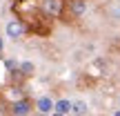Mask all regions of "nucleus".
I'll return each mask as SVG.
<instances>
[{
    "instance_id": "5",
    "label": "nucleus",
    "mask_w": 120,
    "mask_h": 116,
    "mask_svg": "<svg viewBox=\"0 0 120 116\" xmlns=\"http://www.w3.org/2000/svg\"><path fill=\"white\" fill-rule=\"evenodd\" d=\"M31 112V103L27 98H20V100H13L11 103V114L13 116H27Z\"/></svg>"
},
{
    "instance_id": "6",
    "label": "nucleus",
    "mask_w": 120,
    "mask_h": 116,
    "mask_svg": "<svg viewBox=\"0 0 120 116\" xmlns=\"http://www.w3.org/2000/svg\"><path fill=\"white\" fill-rule=\"evenodd\" d=\"M56 112H60V114L67 116L69 112H73V100H69V98H58V100H56Z\"/></svg>"
},
{
    "instance_id": "12",
    "label": "nucleus",
    "mask_w": 120,
    "mask_h": 116,
    "mask_svg": "<svg viewBox=\"0 0 120 116\" xmlns=\"http://www.w3.org/2000/svg\"><path fill=\"white\" fill-rule=\"evenodd\" d=\"M111 116H120V109H116V112H113V114H111Z\"/></svg>"
},
{
    "instance_id": "11",
    "label": "nucleus",
    "mask_w": 120,
    "mask_h": 116,
    "mask_svg": "<svg viewBox=\"0 0 120 116\" xmlns=\"http://www.w3.org/2000/svg\"><path fill=\"white\" fill-rule=\"evenodd\" d=\"M2 47H4V40H2V36H0V54H2Z\"/></svg>"
},
{
    "instance_id": "4",
    "label": "nucleus",
    "mask_w": 120,
    "mask_h": 116,
    "mask_svg": "<svg viewBox=\"0 0 120 116\" xmlns=\"http://www.w3.org/2000/svg\"><path fill=\"white\" fill-rule=\"evenodd\" d=\"M36 109L40 114H53L56 112V100H51V96H40L36 100Z\"/></svg>"
},
{
    "instance_id": "7",
    "label": "nucleus",
    "mask_w": 120,
    "mask_h": 116,
    "mask_svg": "<svg viewBox=\"0 0 120 116\" xmlns=\"http://www.w3.org/2000/svg\"><path fill=\"white\" fill-rule=\"evenodd\" d=\"M87 112H89V105L85 100H73V116H87Z\"/></svg>"
},
{
    "instance_id": "3",
    "label": "nucleus",
    "mask_w": 120,
    "mask_h": 116,
    "mask_svg": "<svg viewBox=\"0 0 120 116\" xmlns=\"http://www.w3.org/2000/svg\"><path fill=\"white\" fill-rule=\"evenodd\" d=\"M40 11L47 18H58V16H62V11H64V0H42Z\"/></svg>"
},
{
    "instance_id": "9",
    "label": "nucleus",
    "mask_w": 120,
    "mask_h": 116,
    "mask_svg": "<svg viewBox=\"0 0 120 116\" xmlns=\"http://www.w3.org/2000/svg\"><path fill=\"white\" fill-rule=\"evenodd\" d=\"M18 69H20L25 76H31V74L36 72V65L31 63V60H25V63H20V67H18Z\"/></svg>"
},
{
    "instance_id": "8",
    "label": "nucleus",
    "mask_w": 120,
    "mask_h": 116,
    "mask_svg": "<svg viewBox=\"0 0 120 116\" xmlns=\"http://www.w3.org/2000/svg\"><path fill=\"white\" fill-rule=\"evenodd\" d=\"M107 16L113 20H120V2H111L107 4Z\"/></svg>"
},
{
    "instance_id": "1",
    "label": "nucleus",
    "mask_w": 120,
    "mask_h": 116,
    "mask_svg": "<svg viewBox=\"0 0 120 116\" xmlns=\"http://www.w3.org/2000/svg\"><path fill=\"white\" fill-rule=\"evenodd\" d=\"M87 0H64V11L62 16H69V18H82L87 13Z\"/></svg>"
},
{
    "instance_id": "13",
    "label": "nucleus",
    "mask_w": 120,
    "mask_h": 116,
    "mask_svg": "<svg viewBox=\"0 0 120 116\" xmlns=\"http://www.w3.org/2000/svg\"><path fill=\"white\" fill-rule=\"evenodd\" d=\"M51 116H64V114H60V112H53V114H51Z\"/></svg>"
},
{
    "instance_id": "2",
    "label": "nucleus",
    "mask_w": 120,
    "mask_h": 116,
    "mask_svg": "<svg viewBox=\"0 0 120 116\" xmlns=\"http://www.w3.org/2000/svg\"><path fill=\"white\" fill-rule=\"evenodd\" d=\"M4 31H7V36L11 40H20L22 36L27 34V25H25V20H20V18H13V20H9L7 25H4Z\"/></svg>"
},
{
    "instance_id": "10",
    "label": "nucleus",
    "mask_w": 120,
    "mask_h": 116,
    "mask_svg": "<svg viewBox=\"0 0 120 116\" xmlns=\"http://www.w3.org/2000/svg\"><path fill=\"white\" fill-rule=\"evenodd\" d=\"M4 67H7L9 72H13V69L20 67V65H16V60H13V58H7V60H4Z\"/></svg>"
},
{
    "instance_id": "14",
    "label": "nucleus",
    "mask_w": 120,
    "mask_h": 116,
    "mask_svg": "<svg viewBox=\"0 0 120 116\" xmlns=\"http://www.w3.org/2000/svg\"><path fill=\"white\" fill-rule=\"evenodd\" d=\"M36 116H51V114H40V112H38V114H36Z\"/></svg>"
}]
</instances>
